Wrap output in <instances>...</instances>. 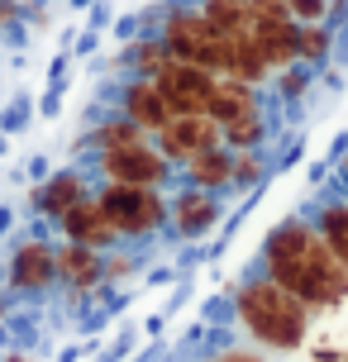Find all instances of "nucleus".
Segmentation results:
<instances>
[{
  "mask_svg": "<svg viewBox=\"0 0 348 362\" xmlns=\"http://www.w3.org/2000/svg\"><path fill=\"white\" fill-rule=\"evenodd\" d=\"M153 86H158V95L167 100V110L172 115H201L205 110V95L215 90V76L201 72V67H191V62H167L158 76H148Z\"/></svg>",
  "mask_w": 348,
  "mask_h": 362,
  "instance_id": "39448f33",
  "label": "nucleus"
},
{
  "mask_svg": "<svg viewBox=\"0 0 348 362\" xmlns=\"http://www.w3.org/2000/svg\"><path fill=\"white\" fill-rule=\"evenodd\" d=\"M220 362H262V358H257V353H238V348H229Z\"/></svg>",
  "mask_w": 348,
  "mask_h": 362,
  "instance_id": "b1692460",
  "label": "nucleus"
},
{
  "mask_svg": "<svg viewBox=\"0 0 348 362\" xmlns=\"http://www.w3.org/2000/svg\"><path fill=\"white\" fill-rule=\"evenodd\" d=\"M257 177H262V158H257V153H234V177L229 181L248 186V181H257Z\"/></svg>",
  "mask_w": 348,
  "mask_h": 362,
  "instance_id": "5701e85b",
  "label": "nucleus"
},
{
  "mask_svg": "<svg viewBox=\"0 0 348 362\" xmlns=\"http://www.w3.org/2000/svg\"><path fill=\"white\" fill-rule=\"evenodd\" d=\"M100 172L105 181H120V186H163L167 181V158L148 144L134 148H115V153H100Z\"/></svg>",
  "mask_w": 348,
  "mask_h": 362,
  "instance_id": "0eeeda50",
  "label": "nucleus"
},
{
  "mask_svg": "<svg viewBox=\"0 0 348 362\" xmlns=\"http://www.w3.org/2000/svg\"><path fill=\"white\" fill-rule=\"evenodd\" d=\"M205 119H215V124H234L243 115H257V86L248 81H234V76H215V90L205 95Z\"/></svg>",
  "mask_w": 348,
  "mask_h": 362,
  "instance_id": "9d476101",
  "label": "nucleus"
},
{
  "mask_svg": "<svg viewBox=\"0 0 348 362\" xmlns=\"http://www.w3.org/2000/svg\"><path fill=\"white\" fill-rule=\"evenodd\" d=\"M205 148H220V124L205 119V115H172L163 129H158V153L167 163H186Z\"/></svg>",
  "mask_w": 348,
  "mask_h": 362,
  "instance_id": "423d86ee",
  "label": "nucleus"
},
{
  "mask_svg": "<svg viewBox=\"0 0 348 362\" xmlns=\"http://www.w3.org/2000/svg\"><path fill=\"white\" fill-rule=\"evenodd\" d=\"M262 134H267V124H262L257 115H243V119L220 129V144L229 148V153H253V148L262 144Z\"/></svg>",
  "mask_w": 348,
  "mask_h": 362,
  "instance_id": "6ab92c4d",
  "label": "nucleus"
},
{
  "mask_svg": "<svg viewBox=\"0 0 348 362\" xmlns=\"http://www.w3.org/2000/svg\"><path fill=\"white\" fill-rule=\"evenodd\" d=\"M167 215H172V224H177V234L196 238L220 219V200H215V191H196V186H191L186 196H177L172 205H167Z\"/></svg>",
  "mask_w": 348,
  "mask_h": 362,
  "instance_id": "ddd939ff",
  "label": "nucleus"
},
{
  "mask_svg": "<svg viewBox=\"0 0 348 362\" xmlns=\"http://www.w3.org/2000/svg\"><path fill=\"white\" fill-rule=\"evenodd\" d=\"M238 320H243V329L253 334L257 344L291 353V348L306 344L311 310L301 305L296 296H286L277 281L253 276V281H243V286H238Z\"/></svg>",
  "mask_w": 348,
  "mask_h": 362,
  "instance_id": "f03ea898",
  "label": "nucleus"
},
{
  "mask_svg": "<svg viewBox=\"0 0 348 362\" xmlns=\"http://www.w3.org/2000/svg\"><path fill=\"white\" fill-rule=\"evenodd\" d=\"M296 19H248V38H253L257 57L267 62V72H286L296 62Z\"/></svg>",
  "mask_w": 348,
  "mask_h": 362,
  "instance_id": "6e6552de",
  "label": "nucleus"
},
{
  "mask_svg": "<svg viewBox=\"0 0 348 362\" xmlns=\"http://www.w3.org/2000/svg\"><path fill=\"white\" fill-rule=\"evenodd\" d=\"M186 177H191V186L196 191H220V186H234V153L229 148H205V153H196V158H186Z\"/></svg>",
  "mask_w": 348,
  "mask_h": 362,
  "instance_id": "4468645a",
  "label": "nucleus"
},
{
  "mask_svg": "<svg viewBox=\"0 0 348 362\" xmlns=\"http://www.w3.org/2000/svg\"><path fill=\"white\" fill-rule=\"evenodd\" d=\"M262 276L296 296L306 310H330L339 300H348V272L339 267V257L320 243L306 219H286L267 234L262 248Z\"/></svg>",
  "mask_w": 348,
  "mask_h": 362,
  "instance_id": "f257e3e1",
  "label": "nucleus"
},
{
  "mask_svg": "<svg viewBox=\"0 0 348 362\" xmlns=\"http://www.w3.org/2000/svg\"><path fill=\"white\" fill-rule=\"evenodd\" d=\"M282 5H286V15H291L296 24H320L325 10H330V0H282Z\"/></svg>",
  "mask_w": 348,
  "mask_h": 362,
  "instance_id": "4be33fe9",
  "label": "nucleus"
},
{
  "mask_svg": "<svg viewBox=\"0 0 348 362\" xmlns=\"http://www.w3.org/2000/svg\"><path fill=\"white\" fill-rule=\"evenodd\" d=\"M57 219H62V234H67V243H81V248H95V253L115 248V229L105 224V215H100V205H95L91 196H81L76 205H67Z\"/></svg>",
  "mask_w": 348,
  "mask_h": 362,
  "instance_id": "1a4fd4ad",
  "label": "nucleus"
},
{
  "mask_svg": "<svg viewBox=\"0 0 348 362\" xmlns=\"http://www.w3.org/2000/svg\"><path fill=\"white\" fill-rule=\"evenodd\" d=\"M10 281H15L19 291H43L48 281H57L53 248H48V243H38V238L19 243V248H15V262H10Z\"/></svg>",
  "mask_w": 348,
  "mask_h": 362,
  "instance_id": "f8f14e48",
  "label": "nucleus"
},
{
  "mask_svg": "<svg viewBox=\"0 0 348 362\" xmlns=\"http://www.w3.org/2000/svg\"><path fill=\"white\" fill-rule=\"evenodd\" d=\"M86 196V186H81V177L76 172H57L48 186H38V196H34V205L43 210V215H62L67 205H76V200Z\"/></svg>",
  "mask_w": 348,
  "mask_h": 362,
  "instance_id": "f3484780",
  "label": "nucleus"
},
{
  "mask_svg": "<svg viewBox=\"0 0 348 362\" xmlns=\"http://www.w3.org/2000/svg\"><path fill=\"white\" fill-rule=\"evenodd\" d=\"M95 205H100L105 224L115 229V238H144L167 219V205L153 186H120V181H110L95 196Z\"/></svg>",
  "mask_w": 348,
  "mask_h": 362,
  "instance_id": "20e7f679",
  "label": "nucleus"
},
{
  "mask_svg": "<svg viewBox=\"0 0 348 362\" xmlns=\"http://www.w3.org/2000/svg\"><path fill=\"white\" fill-rule=\"evenodd\" d=\"M53 272L76 291L105 281V276H100V253H95V248H81V243H67L62 253H53Z\"/></svg>",
  "mask_w": 348,
  "mask_h": 362,
  "instance_id": "2eb2a0df",
  "label": "nucleus"
},
{
  "mask_svg": "<svg viewBox=\"0 0 348 362\" xmlns=\"http://www.w3.org/2000/svg\"><path fill=\"white\" fill-rule=\"evenodd\" d=\"M311 229L320 234V243L339 257V267L348 272V200H325Z\"/></svg>",
  "mask_w": 348,
  "mask_h": 362,
  "instance_id": "dca6fc26",
  "label": "nucleus"
},
{
  "mask_svg": "<svg viewBox=\"0 0 348 362\" xmlns=\"http://www.w3.org/2000/svg\"><path fill=\"white\" fill-rule=\"evenodd\" d=\"M325 53H330V34L320 24H301L296 29V62H320Z\"/></svg>",
  "mask_w": 348,
  "mask_h": 362,
  "instance_id": "412c9836",
  "label": "nucleus"
},
{
  "mask_svg": "<svg viewBox=\"0 0 348 362\" xmlns=\"http://www.w3.org/2000/svg\"><path fill=\"white\" fill-rule=\"evenodd\" d=\"M158 38L172 48L177 62H191V67H201V72H210V76H224V67H229V43L201 19V10L177 5V10L163 19V34Z\"/></svg>",
  "mask_w": 348,
  "mask_h": 362,
  "instance_id": "7ed1b4c3",
  "label": "nucleus"
},
{
  "mask_svg": "<svg viewBox=\"0 0 348 362\" xmlns=\"http://www.w3.org/2000/svg\"><path fill=\"white\" fill-rule=\"evenodd\" d=\"M100 153H115V148H134V144H148V134L134 119H124V115H115V119H105V124L95 129V139H91Z\"/></svg>",
  "mask_w": 348,
  "mask_h": 362,
  "instance_id": "a211bd4d",
  "label": "nucleus"
},
{
  "mask_svg": "<svg viewBox=\"0 0 348 362\" xmlns=\"http://www.w3.org/2000/svg\"><path fill=\"white\" fill-rule=\"evenodd\" d=\"M120 115H124V119H134L144 134H158V129L172 119L167 100L158 95V86H153L148 76H134V81L124 86V110H120Z\"/></svg>",
  "mask_w": 348,
  "mask_h": 362,
  "instance_id": "9b49d317",
  "label": "nucleus"
},
{
  "mask_svg": "<svg viewBox=\"0 0 348 362\" xmlns=\"http://www.w3.org/2000/svg\"><path fill=\"white\" fill-rule=\"evenodd\" d=\"M167 62H172V48H167L163 38H144V43H134V53H129L134 76H158Z\"/></svg>",
  "mask_w": 348,
  "mask_h": 362,
  "instance_id": "aec40b11",
  "label": "nucleus"
}]
</instances>
